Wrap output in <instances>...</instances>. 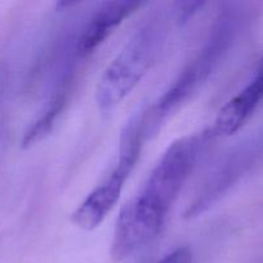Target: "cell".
I'll return each mask as SVG.
<instances>
[{
    "label": "cell",
    "instance_id": "4",
    "mask_svg": "<svg viewBox=\"0 0 263 263\" xmlns=\"http://www.w3.org/2000/svg\"><path fill=\"white\" fill-rule=\"evenodd\" d=\"M146 140L143 113L131 118L121 136L120 154L115 168L74 210L71 220L79 229L92 231L99 228L121 198L123 186L135 168Z\"/></svg>",
    "mask_w": 263,
    "mask_h": 263
},
{
    "label": "cell",
    "instance_id": "2",
    "mask_svg": "<svg viewBox=\"0 0 263 263\" xmlns=\"http://www.w3.org/2000/svg\"><path fill=\"white\" fill-rule=\"evenodd\" d=\"M163 32L158 22L146 23L108 64L95 91L100 112L115 109L145 76L163 43Z\"/></svg>",
    "mask_w": 263,
    "mask_h": 263
},
{
    "label": "cell",
    "instance_id": "5",
    "mask_svg": "<svg viewBox=\"0 0 263 263\" xmlns=\"http://www.w3.org/2000/svg\"><path fill=\"white\" fill-rule=\"evenodd\" d=\"M140 7L143 2L117 0L107 2L94 13L82 30L76 44V51L80 57H87L97 50L127 17Z\"/></svg>",
    "mask_w": 263,
    "mask_h": 263
},
{
    "label": "cell",
    "instance_id": "3",
    "mask_svg": "<svg viewBox=\"0 0 263 263\" xmlns=\"http://www.w3.org/2000/svg\"><path fill=\"white\" fill-rule=\"evenodd\" d=\"M230 37L231 18L230 13H226L218 20L215 30L212 31L211 37L202 50L180 72L171 86L158 98L156 104L143 113L146 139L154 135L172 112L186 103L207 81L216 64L229 48Z\"/></svg>",
    "mask_w": 263,
    "mask_h": 263
},
{
    "label": "cell",
    "instance_id": "6",
    "mask_svg": "<svg viewBox=\"0 0 263 263\" xmlns=\"http://www.w3.org/2000/svg\"><path fill=\"white\" fill-rule=\"evenodd\" d=\"M263 100V64L256 76L235 97L220 109L216 117L212 136H230L238 133Z\"/></svg>",
    "mask_w": 263,
    "mask_h": 263
},
{
    "label": "cell",
    "instance_id": "7",
    "mask_svg": "<svg viewBox=\"0 0 263 263\" xmlns=\"http://www.w3.org/2000/svg\"><path fill=\"white\" fill-rule=\"evenodd\" d=\"M71 81L72 80L69 79L64 80L63 84L54 91L53 97L46 105L43 115L28 127V130L23 135L22 141H21L23 148H30V146L35 145L36 143L45 139L53 131L59 116L63 113L67 102H68Z\"/></svg>",
    "mask_w": 263,
    "mask_h": 263
},
{
    "label": "cell",
    "instance_id": "1",
    "mask_svg": "<svg viewBox=\"0 0 263 263\" xmlns=\"http://www.w3.org/2000/svg\"><path fill=\"white\" fill-rule=\"evenodd\" d=\"M210 138H213L211 130L202 135L184 136L162 154L140 192L121 208L110 244L113 261H123L162 233L172 205L199 158L203 144Z\"/></svg>",
    "mask_w": 263,
    "mask_h": 263
},
{
    "label": "cell",
    "instance_id": "9",
    "mask_svg": "<svg viewBox=\"0 0 263 263\" xmlns=\"http://www.w3.org/2000/svg\"><path fill=\"white\" fill-rule=\"evenodd\" d=\"M193 253L187 247H180L157 263H192Z\"/></svg>",
    "mask_w": 263,
    "mask_h": 263
},
{
    "label": "cell",
    "instance_id": "8",
    "mask_svg": "<svg viewBox=\"0 0 263 263\" xmlns=\"http://www.w3.org/2000/svg\"><path fill=\"white\" fill-rule=\"evenodd\" d=\"M205 5L204 2H180L176 4L177 21L179 23L187 22V20L195 15Z\"/></svg>",
    "mask_w": 263,
    "mask_h": 263
}]
</instances>
